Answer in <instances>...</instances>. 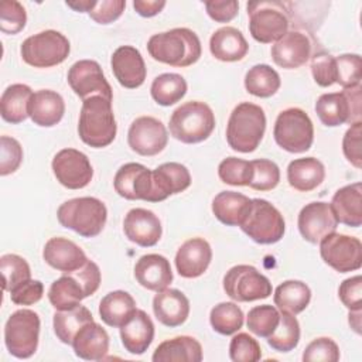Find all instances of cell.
<instances>
[{"label":"cell","mask_w":362,"mask_h":362,"mask_svg":"<svg viewBox=\"0 0 362 362\" xmlns=\"http://www.w3.org/2000/svg\"><path fill=\"white\" fill-rule=\"evenodd\" d=\"M361 137H362V122H355L345 132L342 139L344 156L356 168H362Z\"/></svg>","instance_id":"11a10c76"},{"label":"cell","mask_w":362,"mask_h":362,"mask_svg":"<svg viewBox=\"0 0 362 362\" xmlns=\"http://www.w3.org/2000/svg\"><path fill=\"white\" fill-rule=\"evenodd\" d=\"M300 341V324L293 314L281 313L280 321L270 337H267V344L277 352L293 351Z\"/></svg>","instance_id":"7bdbcfd3"},{"label":"cell","mask_w":362,"mask_h":362,"mask_svg":"<svg viewBox=\"0 0 362 362\" xmlns=\"http://www.w3.org/2000/svg\"><path fill=\"white\" fill-rule=\"evenodd\" d=\"M223 290L235 301L249 303L272 294L270 280L250 264L230 267L223 276Z\"/></svg>","instance_id":"4fadbf2b"},{"label":"cell","mask_w":362,"mask_h":362,"mask_svg":"<svg viewBox=\"0 0 362 362\" xmlns=\"http://www.w3.org/2000/svg\"><path fill=\"white\" fill-rule=\"evenodd\" d=\"M212 260L211 245L204 238L185 240L175 255V267L181 277L195 279L202 276Z\"/></svg>","instance_id":"603a6c76"},{"label":"cell","mask_w":362,"mask_h":362,"mask_svg":"<svg viewBox=\"0 0 362 362\" xmlns=\"http://www.w3.org/2000/svg\"><path fill=\"white\" fill-rule=\"evenodd\" d=\"M57 181L68 189L85 188L93 177V168L89 158L79 150L62 148L51 163Z\"/></svg>","instance_id":"9a60e30c"},{"label":"cell","mask_w":362,"mask_h":362,"mask_svg":"<svg viewBox=\"0 0 362 362\" xmlns=\"http://www.w3.org/2000/svg\"><path fill=\"white\" fill-rule=\"evenodd\" d=\"M72 348L81 359L102 361L109 351V335L98 322H88L75 335Z\"/></svg>","instance_id":"4dcf8cb0"},{"label":"cell","mask_w":362,"mask_h":362,"mask_svg":"<svg viewBox=\"0 0 362 362\" xmlns=\"http://www.w3.org/2000/svg\"><path fill=\"white\" fill-rule=\"evenodd\" d=\"M240 229L256 243L272 245L279 242L286 232V222L280 211L269 201L253 198Z\"/></svg>","instance_id":"30bf717a"},{"label":"cell","mask_w":362,"mask_h":362,"mask_svg":"<svg viewBox=\"0 0 362 362\" xmlns=\"http://www.w3.org/2000/svg\"><path fill=\"white\" fill-rule=\"evenodd\" d=\"M168 127L171 136L181 143H201L212 134L215 129V115L204 102H185L173 112Z\"/></svg>","instance_id":"8992f818"},{"label":"cell","mask_w":362,"mask_h":362,"mask_svg":"<svg viewBox=\"0 0 362 362\" xmlns=\"http://www.w3.org/2000/svg\"><path fill=\"white\" fill-rule=\"evenodd\" d=\"M322 260L339 273L359 270L362 266V243L355 236L332 232L320 242Z\"/></svg>","instance_id":"5bb4252c"},{"label":"cell","mask_w":362,"mask_h":362,"mask_svg":"<svg viewBox=\"0 0 362 362\" xmlns=\"http://www.w3.org/2000/svg\"><path fill=\"white\" fill-rule=\"evenodd\" d=\"M211 54L223 62H236L246 57L249 44L243 34L235 27L218 28L209 40Z\"/></svg>","instance_id":"1f68e13d"},{"label":"cell","mask_w":362,"mask_h":362,"mask_svg":"<svg viewBox=\"0 0 362 362\" xmlns=\"http://www.w3.org/2000/svg\"><path fill=\"white\" fill-rule=\"evenodd\" d=\"M266 130L264 110L255 103L242 102L232 110L226 124V141L239 153L255 151Z\"/></svg>","instance_id":"277c9868"},{"label":"cell","mask_w":362,"mask_h":362,"mask_svg":"<svg viewBox=\"0 0 362 362\" xmlns=\"http://www.w3.org/2000/svg\"><path fill=\"white\" fill-rule=\"evenodd\" d=\"M338 223L359 228L362 225V184L354 182L339 188L331 201Z\"/></svg>","instance_id":"f546056e"},{"label":"cell","mask_w":362,"mask_h":362,"mask_svg":"<svg viewBox=\"0 0 362 362\" xmlns=\"http://www.w3.org/2000/svg\"><path fill=\"white\" fill-rule=\"evenodd\" d=\"M153 313L163 325L175 328L187 321L189 315V301L182 291L164 288L157 291L153 298Z\"/></svg>","instance_id":"484cf974"},{"label":"cell","mask_w":362,"mask_h":362,"mask_svg":"<svg viewBox=\"0 0 362 362\" xmlns=\"http://www.w3.org/2000/svg\"><path fill=\"white\" fill-rule=\"evenodd\" d=\"M205 8L214 21L229 23L238 16L239 3L236 0H208Z\"/></svg>","instance_id":"91938a15"},{"label":"cell","mask_w":362,"mask_h":362,"mask_svg":"<svg viewBox=\"0 0 362 362\" xmlns=\"http://www.w3.org/2000/svg\"><path fill=\"white\" fill-rule=\"evenodd\" d=\"M134 298L123 290L107 293L99 303V315L102 321L113 328H120L136 311Z\"/></svg>","instance_id":"d590c367"},{"label":"cell","mask_w":362,"mask_h":362,"mask_svg":"<svg viewBox=\"0 0 362 362\" xmlns=\"http://www.w3.org/2000/svg\"><path fill=\"white\" fill-rule=\"evenodd\" d=\"M92 313L85 305H76L69 310L57 311L52 318L54 332L57 338L66 345H72V341L78 331L88 322H92Z\"/></svg>","instance_id":"f35d334b"},{"label":"cell","mask_w":362,"mask_h":362,"mask_svg":"<svg viewBox=\"0 0 362 362\" xmlns=\"http://www.w3.org/2000/svg\"><path fill=\"white\" fill-rule=\"evenodd\" d=\"M134 279L147 290L161 291L173 281L170 262L157 253L144 255L134 264Z\"/></svg>","instance_id":"4316f807"},{"label":"cell","mask_w":362,"mask_h":362,"mask_svg":"<svg viewBox=\"0 0 362 362\" xmlns=\"http://www.w3.org/2000/svg\"><path fill=\"white\" fill-rule=\"evenodd\" d=\"M115 191L129 201H148L151 192V170L139 163H126L115 174Z\"/></svg>","instance_id":"7402d4cb"},{"label":"cell","mask_w":362,"mask_h":362,"mask_svg":"<svg viewBox=\"0 0 362 362\" xmlns=\"http://www.w3.org/2000/svg\"><path fill=\"white\" fill-rule=\"evenodd\" d=\"M147 51L153 59L178 68L195 64L202 54L198 35L185 27L153 34L147 41Z\"/></svg>","instance_id":"6da1fadb"},{"label":"cell","mask_w":362,"mask_h":362,"mask_svg":"<svg viewBox=\"0 0 362 362\" xmlns=\"http://www.w3.org/2000/svg\"><path fill=\"white\" fill-rule=\"evenodd\" d=\"M218 175L225 184L235 187H249L253 175L252 163L238 157H228L219 163Z\"/></svg>","instance_id":"bcb514c9"},{"label":"cell","mask_w":362,"mask_h":362,"mask_svg":"<svg viewBox=\"0 0 362 362\" xmlns=\"http://www.w3.org/2000/svg\"><path fill=\"white\" fill-rule=\"evenodd\" d=\"M280 321V313L274 305H256L247 313L246 325L250 332L260 338H267L273 334Z\"/></svg>","instance_id":"f6af8a7d"},{"label":"cell","mask_w":362,"mask_h":362,"mask_svg":"<svg viewBox=\"0 0 362 362\" xmlns=\"http://www.w3.org/2000/svg\"><path fill=\"white\" fill-rule=\"evenodd\" d=\"M311 57L310 38L300 31H287L272 47L274 64L284 69H296L304 65Z\"/></svg>","instance_id":"cb8c5ba5"},{"label":"cell","mask_w":362,"mask_h":362,"mask_svg":"<svg viewBox=\"0 0 362 362\" xmlns=\"http://www.w3.org/2000/svg\"><path fill=\"white\" fill-rule=\"evenodd\" d=\"M120 338L127 352L133 355L144 354L154 338V324L148 314L143 310H136L120 327Z\"/></svg>","instance_id":"83f0119b"},{"label":"cell","mask_w":362,"mask_h":362,"mask_svg":"<svg viewBox=\"0 0 362 362\" xmlns=\"http://www.w3.org/2000/svg\"><path fill=\"white\" fill-rule=\"evenodd\" d=\"M100 280L102 276L99 266L88 259L81 269L64 273L51 284L48 290V300L57 311L74 308L79 305L83 298L96 293L100 286Z\"/></svg>","instance_id":"7a4b0ae2"},{"label":"cell","mask_w":362,"mask_h":362,"mask_svg":"<svg viewBox=\"0 0 362 362\" xmlns=\"http://www.w3.org/2000/svg\"><path fill=\"white\" fill-rule=\"evenodd\" d=\"M110 66L117 82L127 89H136L146 81L147 68L140 51L132 45H122L115 49Z\"/></svg>","instance_id":"44dd1931"},{"label":"cell","mask_w":362,"mask_h":362,"mask_svg":"<svg viewBox=\"0 0 362 362\" xmlns=\"http://www.w3.org/2000/svg\"><path fill=\"white\" fill-rule=\"evenodd\" d=\"M42 259L48 266L62 273L75 272L88 262L85 252L75 242L58 236L45 243Z\"/></svg>","instance_id":"d4e9b609"},{"label":"cell","mask_w":362,"mask_h":362,"mask_svg":"<svg viewBox=\"0 0 362 362\" xmlns=\"http://www.w3.org/2000/svg\"><path fill=\"white\" fill-rule=\"evenodd\" d=\"M27 23V13L21 3L4 0L0 4V31L4 34L20 33Z\"/></svg>","instance_id":"681fc988"},{"label":"cell","mask_w":362,"mask_h":362,"mask_svg":"<svg viewBox=\"0 0 362 362\" xmlns=\"http://www.w3.org/2000/svg\"><path fill=\"white\" fill-rule=\"evenodd\" d=\"M209 322L214 331L218 334L232 335L238 332L243 325V311L235 303H219L211 310Z\"/></svg>","instance_id":"b9f144b4"},{"label":"cell","mask_w":362,"mask_h":362,"mask_svg":"<svg viewBox=\"0 0 362 362\" xmlns=\"http://www.w3.org/2000/svg\"><path fill=\"white\" fill-rule=\"evenodd\" d=\"M124 7V0H100L95 1V6L89 11V16L98 24H110L122 16Z\"/></svg>","instance_id":"9f6ffc18"},{"label":"cell","mask_w":362,"mask_h":362,"mask_svg":"<svg viewBox=\"0 0 362 362\" xmlns=\"http://www.w3.org/2000/svg\"><path fill=\"white\" fill-rule=\"evenodd\" d=\"M274 141L288 153L307 151L314 140V126L310 116L300 107H288L279 113L274 129Z\"/></svg>","instance_id":"9c48e42d"},{"label":"cell","mask_w":362,"mask_h":362,"mask_svg":"<svg viewBox=\"0 0 362 362\" xmlns=\"http://www.w3.org/2000/svg\"><path fill=\"white\" fill-rule=\"evenodd\" d=\"M151 359L154 362H201L202 346L194 337L180 335L163 341Z\"/></svg>","instance_id":"d6a6232c"},{"label":"cell","mask_w":362,"mask_h":362,"mask_svg":"<svg viewBox=\"0 0 362 362\" xmlns=\"http://www.w3.org/2000/svg\"><path fill=\"white\" fill-rule=\"evenodd\" d=\"M65 4L75 11L89 13L92 10V7L95 6V0H75V1H66Z\"/></svg>","instance_id":"6125c7cd"},{"label":"cell","mask_w":362,"mask_h":362,"mask_svg":"<svg viewBox=\"0 0 362 362\" xmlns=\"http://www.w3.org/2000/svg\"><path fill=\"white\" fill-rule=\"evenodd\" d=\"M304 362H337L339 361V348L337 342L328 337H320L311 341L304 352Z\"/></svg>","instance_id":"816d5d0a"},{"label":"cell","mask_w":362,"mask_h":362,"mask_svg":"<svg viewBox=\"0 0 362 362\" xmlns=\"http://www.w3.org/2000/svg\"><path fill=\"white\" fill-rule=\"evenodd\" d=\"M311 74L315 83L322 88L335 83V57L327 52H317L311 58Z\"/></svg>","instance_id":"db71d44e"},{"label":"cell","mask_w":362,"mask_h":362,"mask_svg":"<svg viewBox=\"0 0 362 362\" xmlns=\"http://www.w3.org/2000/svg\"><path fill=\"white\" fill-rule=\"evenodd\" d=\"M361 310H349V315H348V321L351 328L356 332L361 334Z\"/></svg>","instance_id":"be15d7a7"},{"label":"cell","mask_w":362,"mask_h":362,"mask_svg":"<svg viewBox=\"0 0 362 362\" xmlns=\"http://www.w3.org/2000/svg\"><path fill=\"white\" fill-rule=\"evenodd\" d=\"M44 294V284L40 280H28L10 293V298L17 305H31L38 303Z\"/></svg>","instance_id":"680465c9"},{"label":"cell","mask_w":362,"mask_h":362,"mask_svg":"<svg viewBox=\"0 0 362 362\" xmlns=\"http://www.w3.org/2000/svg\"><path fill=\"white\" fill-rule=\"evenodd\" d=\"M187 81L180 74L167 72L154 78L150 93L156 103L161 106H171L180 102L187 93Z\"/></svg>","instance_id":"ab89813d"},{"label":"cell","mask_w":362,"mask_h":362,"mask_svg":"<svg viewBox=\"0 0 362 362\" xmlns=\"http://www.w3.org/2000/svg\"><path fill=\"white\" fill-rule=\"evenodd\" d=\"M229 356L233 362H257L262 358V348L253 337L239 332L230 339Z\"/></svg>","instance_id":"f907efd6"},{"label":"cell","mask_w":362,"mask_h":362,"mask_svg":"<svg viewBox=\"0 0 362 362\" xmlns=\"http://www.w3.org/2000/svg\"><path fill=\"white\" fill-rule=\"evenodd\" d=\"M117 133V124L112 109V100L103 96H90L82 100L78 122L81 140L93 148L109 146Z\"/></svg>","instance_id":"3957f363"},{"label":"cell","mask_w":362,"mask_h":362,"mask_svg":"<svg viewBox=\"0 0 362 362\" xmlns=\"http://www.w3.org/2000/svg\"><path fill=\"white\" fill-rule=\"evenodd\" d=\"M253 175L249 187L256 191H270L277 187L280 181L279 165L267 158L252 160Z\"/></svg>","instance_id":"c3c4849f"},{"label":"cell","mask_w":362,"mask_h":362,"mask_svg":"<svg viewBox=\"0 0 362 362\" xmlns=\"http://www.w3.org/2000/svg\"><path fill=\"white\" fill-rule=\"evenodd\" d=\"M361 85L345 88L342 92L321 95L315 102V112L321 123L328 127L361 122Z\"/></svg>","instance_id":"7c38bea8"},{"label":"cell","mask_w":362,"mask_h":362,"mask_svg":"<svg viewBox=\"0 0 362 362\" xmlns=\"http://www.w3.org/2000/svg\"><path fill=\"white\" fill-rule=\"evenodd\" d=\"M133 7L136 13L140 14L141 17H153L165 7V1L164 0H134Z\"/></svg>","instance_id":"94428289"},{"label":"cell","mask_w":362,"mask_h":362,"mask_svg":"<svg viewBox=\"0 0 362 362\" xmlns=\"http://www.w3.org/2000/svg\"><path fill=\"white\" fill-rule=\"evenodd\" d=\"M123 232L130 242L141 247H151L161 239L163 226L153 211L133 208L123 219Z\"/></svg>","instance_id":"ffe728a7"},{"label":"cell","mask_w":362,"mask_h":362,"mask_svg":"<svg viewBox=\"0 0 362 362\" xmlns=\"http://www.w3.org/2000/svg\"><path fill=\"white\" fill-rule=\"evenodd\" d=\"M65 113L62 96L51 89H40L33 93L28 103V116L34 124L52 127L61 122Z\"/></svg>","instance_id":"f1b7e54d"},{"label":"cell","mask_w":362,"mask_h":362,"mask_svg":"<svg viewBox=\"0 0 362 362\" xmlns=\"http://www.w3.org/2000/svg\"><path fill=\"white\" fill-rule=\"evenodd\" d=\"M325 178L324 164L315 157L296 158L287 167V181L290 187L300 192L315 189Z\"/></svg>","instance_id":"836d02e7"},{"label":"cell","mask_w":362,"mask_h":362,"mask_svg":"<svg viewBox=\"0 0 362 362\" xmlns=\"http://www.w3.org/2000/svg\"><path fill=\"white\" fill-rule=\"evenodd\" d=\"M191 185L188 168L180 163H164L151 170V192L147 202H160Z\"/></svg>","instance_id":"d6986e66"},{"label":"cell","mask_w":362,"mask_h":362,"mask_svg":"<svg viewBox=\"0 0 362 362\" xmlns=\"http://www.w3.org/2000/svg\"><path fill=\"white\" fill-rule=\"evenodd\" d=\"M297 226L301 236L313 243H320L325 236L337 230L338 221L331 208V204L317 201L301 208L297 219Z\"/></svg>","instance_id":"ac0fdd59"},{"label":"cell","mask_w":362,"mask_h":362,"mask_svg":"<svg viewBox=\"0 0 362 362\" xmlns=\"http://www.w3.org/2000/svg\"><path fill=\"white\" fill-rule=\"evenodd\" d=\"M127 143L134 153L151 157L165 148L168 133L161 120L153 116H140L129 127Z\"/></svg>","instance_id":"2e32d148"},{"label":"cell","mask_w":362,"mask_h":362,"mask_svg":"<svg viewBox=\"0 0 362 362\" xmlns=\"http://www.w3.org/2000/svg\"><path fill=\"white\" fill-rule=\"evenodd\" d=\"M362 61L358 54H342L335 58V83L344 89L361 85Z\"/></svg>","instance_id":"7dc6e473"},{"label":"cell","mask_w":362,"mask_h":362,"mask_svg":"<svg viewBox=\"0 0 362 362\" xmlns=\"http://www.w3.org/2000/svg\"><path fill=\"white\" fill-rule=\"evenodd\" d=\"M311 300L310 287L300 280H286L274 290L273 301L281 313L297 315L307 308Z\"/></svg>","instance_id":"74e56055"},{"label":"cell","mask_w":362,"mask_h":362,"mask_svg":"<svg viewBox=\"0 0 362 362\" xmlns=\"http://www.w3.org/2000/svg\"><path fill=\"white\" fill-rule=\"evenodd\" d=\"M252 199L236 191H222L212 201L215 218L228 226H240L249 212Z\"/></svg>","instance_id":"e575fe53"},{"label":"cell","mask_w":362,"mask_h":362,"mask_svg":"<svg viewBox=\"0 0 362 362\" xmlns=\"http://www.w3.org/2000/svg\"><path fill=\"white\" fill-rule=\"evenodd\" d=\"M338 296L342 304L348 310H361L362 308V277L358 274V276L345 279L338 288Z\"/></svg>","instance_id":"6f0895ef"},{"label":"cell","mask_w":362,"mask_h":362,"mask_svg":"<svg viewBox=\"0 0 362 362\" xmlns=\"http://www.w3.org/2000/svg\"><path fill=\"white\" fill-rule=\"evenodd\" d=\"M71 51L68 38L55 30L40 31L25 38L20 47L23 61L34 68H51L62 64Z\"/></svg>","instance_id":"ba28073f"},{"label":"cell","mask_w":362,"mask_h":362,"mask_svg":"<svg viewBox=\"0 0 362 362\" xmlns=\"http://www.w3.org/2000/svg\"><path fill=\"white\" fill-rule=\"evenodd\" d=\"M280 75L267 64H257L245 75L246 90L257 98L273 96L280 89Z\"/></svg>","instance_id":"60d3db41"},{"label":"cell","mask_w":362,"mask_h":362,"mask_svg":"<svg viewBox=\"0 0 362 362\" xmlns=\"http://www.w3.org/2000/svg\"><path fill=\"white\" fill-rule=\"evenodd\" d=\"M0 272L3 277V290L8 293L31 280V270L27 260L14 253H7L0 257Z\"/></svg>","instance_id":"ee69618b"},{"label":"cell","mask_w":362,"mask_h":362,"mask_svg":"<svg viewBox=\"0 0 362 362\" xmlns=\"http://www.w3.org/2000/svg\"><path fill=\"white\" fill-rule=\"evenodd\" d=\"M58 222L83 238L98 236L107 219L106 205L95 197H79L65 201L57 211Z\"/></svg>","instance_id":"5b68a950"},{"label":"cell","mask_w":362,"mask_h":362,"mask_svg":"<svg viewBox=\"0 0 362 362\" xmlns=\"http://www.w3.org/2000/svg\"><path fill=\"white\" fill-rule=\"evenodd\" d=\"M249 31L262 44L279 41L288 31V16L286 4L276 0L249 1Z\"/></svg>","instance_id":"52a82bcc"},{"label":"cell","mask_w":362,"mask_h":362,"mask_svg":"<svg viewBox=\"0 0 362 362\" xmlns=\"http://www.w3.org/2000/svg\"><path fill=\"white\" fill-rule=\"evenodd\" d=\"M71 89L82 99L90 96H103L109 100L113 99V92L100 65L93 59L76 61L68 71L66 75Z\"/></svg>","instance_id":"e0dca14e"},{"label":"cell","mask_w":362,"mask_h":362,"mask_svg":"<svg viewBox=\"0 0 362 362\" xmlns=\"http://www.w3.org/2000/svg\"><path fill=\"white\" fill-rule=\"evenodd\" d=\"M28 85L13 83L6 88L0 98V115L3 120L11 124H18L28 117V103L33 96Z\"/></svg>","instance_id":"8d00e7d4"},{"label":"cell","mask_w":362,"mask_h":362,"mask_svg":"<svg viewBox=\"0 0 362 362\" xmlns=\"http://www.w3.org/2000/svg\"><path fill=\"white\" fill-rule=\"evenodd\" d=\"M40 324V317L35 311L27 308L14 311L4 325L7 351L18 359L33 356L38 346Z\"/></svg>","instance_id":"8fae6325"},{"label":"cell","mask_w":362,"mask_h":362,"mask_svg":"<svg viewBox=\"0 0 362 362\" xmlns=\"http://www.w3.org/2000/svg\"><path fill=\"white\" fill-rule=\"evenodd\" d=\"M23 161L21 144L8 136L0 137V174L8 175L18 170Z\"/></svg>","instance_id":"f5cc1de1"}]
</instances>
